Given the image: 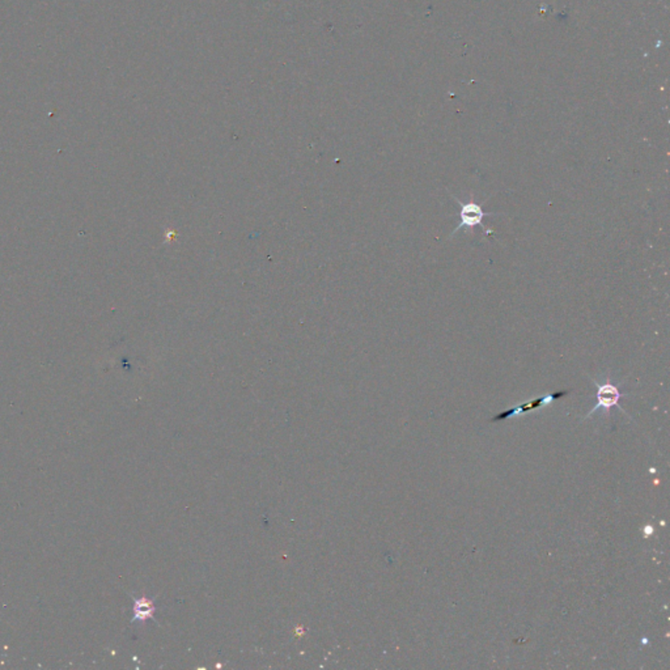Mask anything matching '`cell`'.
Returning a JSON list of instances; mask_svg holds the SVG:
<instances>
[{
  "label": "cell",
  "mask_w": 670,
  "mask_h": 670,
  "mask_svg": "<svg viewBox=\"0 0 670 670\" xmlns=\"http://www.w3.org/2000/svg\"><path fill=\"white\" fill-rule=\"evenodd\" d=\"M568 393H570L568 390H561V391H556V393H552V394L540 397L537 400L522 403V405L516 406L513 409H509L506 412L497 414L494 419H493V422H500V421H504V419H508V418L515 416V415H518V414H525V412H529L531 410H538V409H541L542 406L550 405L553 400H561V398H563L565 396H568Z\"/></svg>",
  "instance_id": "3"
},
{
  "label": "cell",
  "mask_w": 670,
  "mask_h": 670,
  "mask_svg": "<svg viewBox=\"0 0 670 670\" xmlns=\"http://www.w3.org/2000/svg\"><path fill=\"white\" fill-rule=\"evenodd\" d=\"M622 397H624V393H621V390L617 388L614 384H612L609 380L603 384H599L597 385V394H596V405L589 412L587 418H589L593 412L601 410V409L605 410V412H610L612 407L618 406V403H619Z\"/></svg>",
  "instance_id": "2"
},
{
  "label": "cell",
  "mask_w": 670,
  "mask_h": 670,
  "mask_svg": "<svg viewBox=\"0 0 670 670\" xmlns=\"http://www.w3.org/2000/svg\"><path fill=\"white\" fill-rule=\"evenodd\" d=\"M134 612H135V619L136 621H146V619H148L152 615L153 612L152 602L147 600V599H141V600L135 601Z\"/></svg>",
  "instance_id": "4"
},
{
  "label": "cell",
  "mask_w": 670,
  "mask_h": 670,
  "mask_svg": "<svg viewBox=\"0 0 670 670\" xmlns=\"http://www.w3.org/2000/svg\"><path fill=\"white\" fill-rule=\"evenodd\" d=\"M457 203H459V212L457 216L459 218V223L457 228L452 232V235L457 233L459 229H470L474 231L475 227H483V219L486 216L494 215L493 212H486L482 207L475 203V200L471 198L468 203H461L457 198H455Z\"/></svg>",
  "instance_id": "1"
}]
</instances>
